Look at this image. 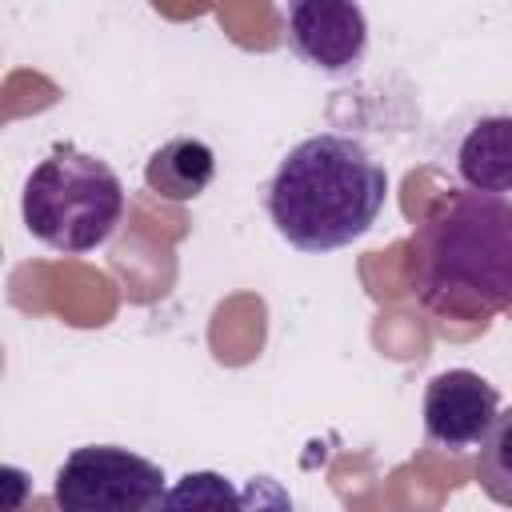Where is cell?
Instances as JSON below:
<instances>
[{
	"mask_svg": "<svg viewBox=\"0 0 512 512\" xmlns=\"http://www.w3.org/2000/svg\"><path fill=\"white\" fill-rule=\"evenodd\" d=\"M476 480L496 504H512V408H500L488 436L480 440Z\"/></svg>",
	"mask_w": 512,
	"mask_h": 512,
	"instance_id": "cell-9",
	"label": "cell"
},
{
	"mask_svg": "<svg viewBox=\"0 0 512 512\" xmlns=\"http://www.w3.org/2000/svg\"><path fill=\"white\" fill-rule=\"evenodd\" d=\"M500 416V392L472 368L436 372L424 388V436L444 452L480 448Z\"/></svg>",
	"mask_w": 512,
	"mask_h": 512,
	"instance_id": "cell-6",
	"label": "cell"
},
{
	"mask_svg": "<svg viewBox=\"0 0 512 512\" xmlns=\"http://www.w3.org/2000/svg\"><path fill=\"white\" fill-rule=\"evenodd\" d=\"M212 176H216V152L200 136H172L144 164V184L172 204L196 200L212 184Z\"/></svg>",
	"mask_w": 512,
	"mask_h": 512,
	"instance_id": "cell-8",
	"label": "cell"
},
{
	"mask_svg": "<svg viewBox=\"0 0 512 512\" xmlns=\"http://www.w3.org/2000/svg\"><path fill=\"white\" fill-rule=\"evenodd\" d=\"M128 192L116 168L76 144H56L24 180L20 216L32 240L52 252L80 256L116 232L124 220Z\"/></svg>",
	"mask_w": 512,
	"mask_h": 512,
	"instance_id": "cell-3",
	"label": "cell"
},
{
	"mask_svg": "<svg viewBox=\"0 0 512 512\" xmlns=\"http://www.w3.org/2000/svg\"><path fill=\"white\" fill-rule=\"evenodd\" d=\"M284 36L308 68L328 76L356 72L368 52V20L360 0H288Z\"/></svg>",
	"mask_w": 512,
	"mask_h": 512,
	"instance_id": "cell-5",
	"label": "cell"
},
{
	"mask_svg": "<svg viewBox=\"0 0 512 512\" xmlns=\"http://www.w3.org/2000/svg\"><path fill=\"white\" fill-rule=\"evenodd\" d=\"M408 276L420 304L448 320H488L512 304V200L504 192H440L412 240Z\"/></svg>",
	"mask_w": 512,
	"mask_h": 512,
	"instance_id": "cell-1",
	"label": "cell"
},
{
	"mask_svg": "<svg viewBox=\"0 0 512 512\" xmlns=\"http://www.w3.org/2000/svg\"><path fill=\"white\" fill-rule=\"evenodd\" d=\"M384 200V164L344 132L300 140L264 188L272 228L300 252H336L360 240L376 224Z\"/></svg>",
	"mask_w": 512,
	"mask_h": 512,
	"instance_id": "cell-2",
	"label": "cell"
},
{
	"mask_svg": "<svg viewBox=\"0 0 512 512\" xmlns=\"http://www.w3.org/2000/svg\"><path fill=\"white\" fill-rule=\"evenodd\" d=\"M456 176L480 192H512V116H480L456 144Z\"/></svg>",
	"mask_w": 512,
	"mask_h": 512,
	"instance_id": "cell-7",
	"label": "cell"
},
{
	"mask_svg": "<svg viewBox=\"0 0 512 512\" xmlns=\"http://www.w3.org/2000/svg\"><path fill=\"white\" fill-rule=\"evenodd\" d=\"M168 508L176 504H244L240 492H232L228 476H216V472H188L168 496H164Z\"/></svg>",
	"mask_w": 512,
	"mask_h": 512,
	"instance_id": "cell-10",
	"label": "cell"
},
{
	"mask_svg": "<svg viewBox=\"0 0 512 512\" xmlns=\"http://www.w3.org/2000/svg\"><path fill=\"white\" fill-rule=\"evenodd\" d=\"M164 472L120 444H84L64 456L52 500L68 512H144L164 504Z\"/></svg>",
	"mask_w": 512,
	"mask_h": 512,
	"instance_id": "cell-4",
	"label": "cell"
}]
</instances>
